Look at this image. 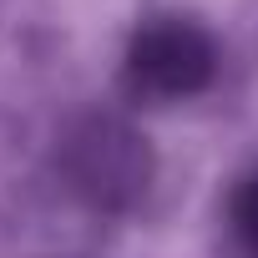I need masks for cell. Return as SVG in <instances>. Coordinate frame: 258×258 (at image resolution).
<instances>
[{"label": "cell", "instance_id": "6da1fadb", "mask_svg": "<svg viewBox=\"0 0 258 258\" xmlns=\"http://www.w3.org/2000/svg\"><path fill=\"white\" fill-rule=\"evenodd\" d=\"M223 51L208 26L187 16H157L137 26L121 61V81L137 101H187L218 81Z\"/></svg>", "mask_w": 258, "mask_h": 258}, {"label": "cell", "instance_id": "7a4b0ae2", "mask_svg": "<svg viewBox=\"0 0 258 258\" xmlns=\"http://www.w3.org/2000/svg\"><path fill=\"white\" fill-rule=\"evenodd\" d=\"M137 147L142 142L126 137L121 126L96 121L91 137L76 147V177L86 182V192L101 198V203H116L126 192H137L142 187V152Z\"/></svg>", "mask_w": 258, "mask_h": 258}, {"label": "cell", "instance_id": "3957f363", "mask_svg": "<svg viewBox=\"0 0 258 258\" xmlns=\"http://www.w3.org/2000/svg\"><path fill=\"white\" fill-rule=\"evenodd\" d=\"M223 223H228L233 253L238 258H258V172H248L243 182H233L228 208H223Z\"/></svg>", "mask_w": 258, "mask_h": 258}]
</instances>
